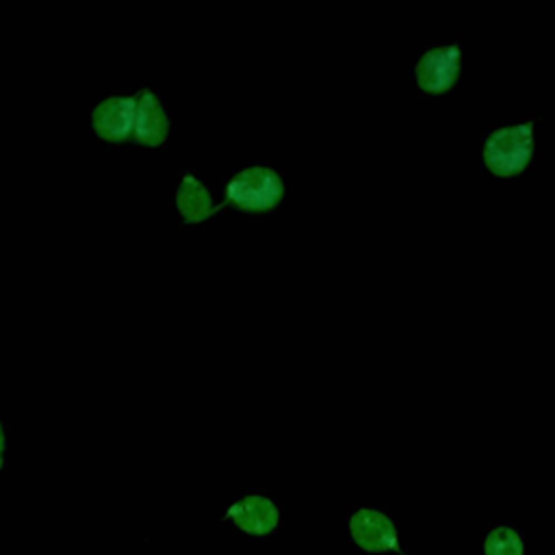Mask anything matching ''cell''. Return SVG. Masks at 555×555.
I'll list each match as a JSON object with an SVG mask.
<instances>
[{
  "instance_id": "cell-1",
  "label": "cell",
  "mask_w": 555,
  "mask_h": 555,
  "mask_svg": "<svg viewBox=\"0 0 555 555\" xmlns=\"http://www.w3.org/2000/svg\"><path fill=\"white\" fill-rule=\"evenodd\" d=\"M533 156V124H514L496 128L483 143V163L499 178H512L525 171Z\"/></svg>"
},
{
  "instance_id": "cell-2",
  "label": "cell",
  "mask_w": 555,
  "mask_h": 555,
  "mask_svg": "<svg viewBox=\"0 0 555 555\" xmlns=\"http://www.w3.org/2000/svg\"><path fill=\"white\" fill-rule=\"evenodd\" d=\"M284 182L280 173L264 165H251L232 176L225 186V197L238 210L264 212L282 202Z\"/></svg>"
},
{
  "instance_id": "cell-3",
  "label": "cell",
  "mask_w": 555,
  "mask_h": 555,
  "mask_svg": "<svg viewBox=\"0 0 555 555\" xmlns=\"http://www.w3.org/2000/svg\"><path fill=\"white\" fill-rule=\"evenodd\" d=\"M460 46H436L427 50L416 63V85L425 93H444L449 91L460 76Z\"/></svg>"
},
{
  "instance_id": "cell-4",
  "label": "cell",
  "mask_w": 555,
  "mask_h": 555,
  "mask_svg": "<svg viewBox=\"0 0 555 555\" xmlns=\"http://www.w3.org/2000/svg\"><path fill=\"white\" fill-rule=\"evenodd\" d=\"M134 95H111L91 111L93 132L108 143H124L134 134Z\"/></svg>"
},
{
  "instance_id": "cell-5",
  "label": "cell",
  "mask_w": 555,
  "mask_h": 555,
  "mask_svg": "<svg viewBox=\"0 0 555 555\" xmlns=\"http://www.w3.org/2000/svg\"><path fill=\"white\" fill-rule=\"evenodd\" d=\"M137 113H134V141L145 147H158L169 137V115L158 100V95L150 89H141L134 95Z\"/></svg>"
},
{
  "instance_id": "cell-6",
  "label": "cell",
  "mask_w": 555,
  "mask_h": 555,
  "mask_svg": "<svg viewBox=\"0 0 555 555\" xmlns=\"http://www.w3.org/2000/svg\"><path fill=\"white\" fill-rule=\"evenodd\" d=\"M349 531L356 544L369 553L397 548V529L390 518L377 509H358L349 520Z\"/></svg>"
},
{
  "instance_id": "cell-7",
  "label": "cell",
  "mask_w": 555,
  "mask_h": 555,
  "mask_svg": "<svg viewBox=\"0 0 555 555\" xmlns=\"http://www.w3.org/2000/svg\"><path fill=\"white\" fill-rule=\"evenodd\" d=\"M228 518L243 531L264 535L278 527V507L260 494H249L228 509Z\"/></svg>"
},
{
  "instance_id": "cell-8",
  "label": "cell",
  "mask_w": 555,
  "mask_h": 555,
  "mask_svg": "<svg viewBox=\"0 0 555 555\" xmlns=\"http://www.w3.org/2000/svg\"><path fill=\"white\" fill-rule=\"evenodd\" d=\"M176 208L186 223H202L219 210L208 189L193 173H184L180 178L176 189Z\"/></svg>"
},
{
  "instance_id": "cell-9",
  "label": "cell",
  "mask_w": 555,
  "mask_h": 555,
  "mask_svg": "<svg viewBox=\"0 0 555 555\" xmlns=\"http://www.w3.org/2000/svg\"><path fill=\"white\" fill-rule=\"evenodd\" d=\"M486 555H522V540L509 527H496L488 533L483 544Z\"/></svg>"
},
{
  "instance_id": "cell-10",
  "label": "cell",
  "mask_w": 555,
  "mask_h": 555,
  "mask_svg": "<svg viewBox=\"0 0 555 555\" xmlns=\"http://www.w3.org/2000/svg\"><path fill=\"white\" fill-rule=\"evenodd\" d=\"M2 453H4V429L0 423V464H2Z\"/></svg>"
}]
</instances>
